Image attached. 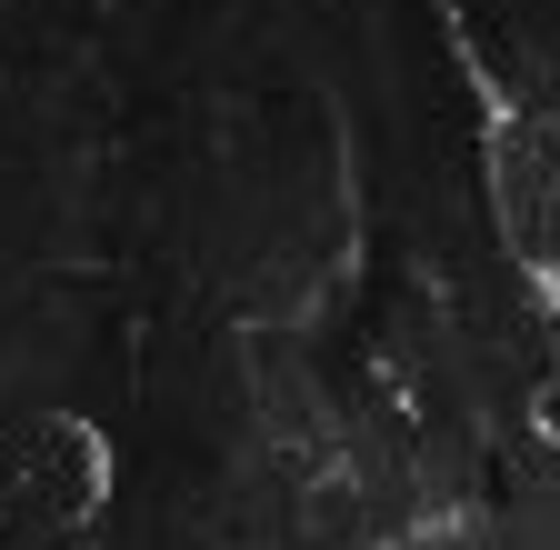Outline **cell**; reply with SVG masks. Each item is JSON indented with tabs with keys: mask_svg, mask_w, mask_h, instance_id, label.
Returning <instances> with one entry per match:
<instances>
[{
	"mask_svg": "<svg viewBox=\"0 0 560 550\" xmlns=\"http://www.w3.org/2000/svg\"><path fill=\"white\" fill-rule=\"evenodd\" d=\"M540 421H550V431H560V381H550V400H540Z\"/></svg>",
	"mask_w": 560,
	"mask_h": 550,
	"instance_id": "6da1fadb",
	"label": "cell"
}]
</instances>
